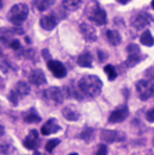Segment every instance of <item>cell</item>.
Segmentation results:
<instances>
[{"label": "cell", "instance_id": "obj_1", "mask_svg": "<svg viewBox=\"0 0 154 155\" xmlns=\"http://www.w3.org/2000/svg\"><path fill=\"white\" fill-rule=\"evenodd\" d=\"M77 86H79V91L81 92L82 96L89 97V99H95L102 92L103 82L95 74H85V76H82L79 80Z\"/></svg>", "mask_w": 154, "mask_h": 155}, {"label": "cell", "instance_id": "obj_2", "mask_svg": "<svg viewBox=\"0 0 154 155\" xmlns=\"http://www.w3.org/2000/svg\"><path fill=\"white\" fill-rule=\"evenodd\" d=\"M87 16L91 22L95 23V25L103 26L107 23V14H105V11L100 7L99 3L93 2V0L87 7Z\"/></svg>", "mask_w": 154, "mask_h": 155}, {"label": "cell", "instance_id": "obj_3", "mask_svg": "<svg viewBox=\"0 0 154 155\" xmlns=\"http://www.w3.org/2000/svg\"><path fill=\"white\" fill-rule=\"evenodd\" d=\"M28 16V7L25 3H18L11 7V10L8 11V20L12 25H20L23 23Z\"/></svg>", "mask_w": 154, "mask_h": 155}, {"label": "cell", "instance_id": "obj_4", "mask_svg": "<svg viewBox=\"0 0 154 155\" xmlns=\"http://www.w3.org/2000/svg\"><path fill=\"white\" fill-rule=\"evenodd\" d=\"M28 93H30V86H28V84L25 81H19V82H16L15 86L8 93V100L11 101V104L14 107H16L19 104V100L26 97Z\"/></svg>", "mask_w": 154, "mask_h": 155}, {"label": "cell", "instance_id": "obj_5", "mask_svg": "<svg viewBox=\"0 0 154 155\" xmlns=\"http://www.w3.org/2000/svg\"><path fill=\"white\" fill-rule=\"evenodd\" d=\"M42 97L49 105H60L64 101V91L58 86H50L42 92Z\"/></svg>", "mask_w": 154, "mask_h": 155}, {"label": "cell", "instance_id": "obj_6", "mask_svg": "<svg viewBox=\"0 0 154 155\" xmlns=\"http://www.w3.org/2000/svg\"><path fill=\"white\" fill-rule=\"evenodd\" d=\"M153 82L150 80H139L137 82V92L142 101H146L149 97L153 96Z\"/></svg>", "mask_w": 154, "mask_h": 155}, {"label": "cell", "instance_id": "obj_7", "mask_svg": "<svg viewBox=\"0 0 154 155\" xmlns=\"http://www.w3.org/2000/svg\"><path fill=\"white\" fill-rule=\"evenodd\" d=\"M152 22H153L152 15L147 14V12H138L131 19V25L134 26V28H137V30L145 28L146 26H149Z\"/></svg>", "mask_w": 154, "mask_h": 155}, {"label": "cell", "instance_id": "obj_8", "mask_svg": "<svg viewBox=\"0 0 154 155\" xmlns=\"http://www.w3.org/2000/svg\"><path fill=\"white\" fill-rule=\"evenodd\" d=\"M100 138L105 143H115V142H123L126 140V135L120 131H112V130H104L100 134Z\"/></svg>", "mask_w": 154, "mask_h": 155}, {"label": "cell", "instance_id": "obj_9", "mask_svg": "<svg viewBox=\"0 0 154 155\" xmlns=\"http://www.w3.org/2000/svg\"><path fill=\"white\" fill-rule=\"evenodd\" d=\"M47 69L52 71V74L54 77H57V78H64L66 76L65 66L60 61H55V59H47Z\"/></svg>", "mask_w": 154, "mask_h": 155}, {"label": "cell", "instance_id": "obj_10", "mask_svg": "<svg viewBox=\"0 0 154 155\" xmlns=\"http://www.w3.org/2000/svg\"><path fill=\"white\" fill-rule=\"evenodd\" d=\"M127 116H129V107L127 105H120L119 108H116L115 111L111 112L108 117L109 123H122L123 120H126Z\"/></svg>", "mask_w": 154, "mask_h": 155}, {"label": "cell", "instance_id": "obj_11", "mask_svg": "<svg viewBox=\"0 0 154 155\" xmlns=\"http://www.w3.org/2000/svg\"><path fill=\"white\" fill-rule=\"evenodd\" d=\"M23 146H25L27 150L31 151H37L38 146H39V134L37 130H31L28 136L23 140Z\"/></svg>", "mask_w": 154, "mask_h": 155}, {"label": "cell", "instance_id": "obj_12", "mask_svg": "<svg viewBox=\"0 0 154 155\" xmlns=\"http://www.w3.org/2000/svg\"><path fill=\"white\" fill-rule=\"evenodd\" d=\"M80 31H81L82 37H84L85 41L88 42H95L97 39V34H96V30H95L93 26H91L89 23H80Z\"/></svg>", "mask_w": 154, "mask_h": 155}, {"label": "cell", "instance_id": "obj_13", "mask_svg": "<svg viewBox=\"0 0 154 155\" xmlns=\"http://www.w3.org/2000/svg\"><path fill=\"white\" fill-rule=\"evenodd\" d=\"M28 81L35 86H41V85H45L47 82V80H46L45 73H43L41 69H34V70L30 71V74H28Z\"/></svg>", "mask_w": 154, "mask_h": 155}, {"label": "cell", "instance_id": "obj_14", "mask_svg": "<svg viewBox=\"0 0 154 155\" xmlns=\"http://www.w3.org/2000/svg\"><path fill=\"white\" fill-rule=\"evenodd\" d=\"M60 130H61V127H60V124H58L57 119L53 117V119H49V120H47L46 123L41 127V134L47 136V135H50V134L58 132Z\"/></svg>", "mask_w": 154, "mask_h": 155}, {"label": "cell", "instance_id": "obj_15", "mask_svg": "<svg viewBox=\"0 0 154 155\" xmlns=\"http://www.w3.org/2000/svg\"><path fill=\"white\" fill-rule=\"evenodd\" d=\"M15 32L16 31H14L12 28H0V43L4 46H10V43L15 39Z\"/></svg>", "mask_w": 154, "mask_h": 155}, {"label": "cell", "instance_id": "obj_16", "mask_svg": "<svg viewBox=\"0 0 154 155\" xmlns=\"http://www.w3.org/2000/svg\"><path fill=\"white\" fill-rule=\"evenodd\" d=\"M39 26L46 31H52L57 26V19H55L54 15H45V16L41 18L39 20Z\"/></svg>", "mask_w": 154, "mask_h": 155}, {"label": "cell", "instance_id": "obj_17", "mask_svg": "<svg viewBox=\"0 0 154 155\" xmlns=\"http://www.w3.org/2000/svg\"><path fill=\"white\" fill-rule=\"evenodd\" d=\"M77 64L81 68H91L93 64V55L91 54L89 51H84L79 55L77 58Z\"/></svg>", "mask_w": 154, "mask_h": 155}, {"label": "cell", "instance_id": "obj_18", "mask_svg": "<svg viewBox=\"0 0 154 155\" xmlns=\"http://www.w3.org/2000/svg\"><path fill=\"white\" fill-rule=\"evenodd\" d=\"M62 115H64V117L68 119L69 121H76V120H79V117H80L79 111H77L73 105L65 107V108L62 109Z\"/></svg>", "mask_w": 154, "mask_h": 155}, {"label": "cell", "instance_id": "obj_19", "mask_svg": "<svg viewBox=\"0 0 154 155\" xmlns=\"http://www.w3.org/2000/svg\"><path fill=\"white\" fill-rule=\"evenodd\" d=\"M107 39H108V42L111 43L112 46H118V45L122 42L120 34L116 31V30H108L107 31Z\"/></svg>", "mask_w": 154, "mask_h": 155}, {"label": "cell", "instance_id": "obj_20", "mask_svg": "<svg viewBox=\"0 0 154 155\" xmlns=\"http://www.w3.org/2000/svg\"><path fill=\"white\" fill-rule=\"evenodd\" d=\"M23 119H25L26 123H39L41 121V116L37 113V111H35L34 108L30 109V111H27L25 113V116H23Z\"/></svg>", "mask_w": 154, "mask_h": 155}, {"label": "cell", "instance_id": "obj_21", "mask_svg": "<svg viewBox=\"0 0 154 155\" xmlns=\"http://www.w3.org/2000/svg\"><path fill=\"white\" fill-rule=\"evenodd\" d=\"M82 0H62V7L68 11H76L81 5Z\"/></svg>", "mask_w": 154, "mask_h": 155}, {"label": "cell", "instance_id": "obj_22", "mask_svg": "<svg viewBox=\"0 0 154 155\" xmlns=\"http://www.w3.org/2000/svg\"><path fill=\"white\" fill-rule=\"evenodd\" d=\"M34 4H35V8L39 12H43V11L49 10L52 7V0H35Z\"/></svg>", "mask_w": 154, "mask_h": 155}, {"label": "cell", "instance_id": "obj_23", "mask_svg": "<svg viewBox=\"0 0 154 155\" xmlns=\"http://www.w3.org/2000/svg\"><path fill=\"white\" fill-rule=\"evenodd\" d=\"M141 43L145 45V46H153L154 45V38L150 31H145L143 34L141 35Z\"/></svg>", "mask_w": 154, "mask_h": 155}, {"label": "cell", "instance_id": "obj_24", "mask_svg": "<svg viewBox=\"0 0 154 155\" xmlns=\"http://www.w3.org/2000/svg\"><path fill=\"white\" fill-rule=\"evenodd\" d=\"M104 71H105V74H107V76H108V80H109V81H112V80H115V78H116V76H118L116 69H115V68L112 66V65H105Z\"/></svg>", "mask_w": 154, "mask_h": 155}, {"label": "cell", "instance_id": "obj_25", "mask_svg": "<svg viewBox=\"0 0 154 155\" xmlns=\"http://www.w3.org/2000/svg\"><path fill=\"white\" fill-rule=\"evenodd\" d=\"M141 55L139 54H129V58H127V66H134V65H137L139 61H141Z\"/></svg>", "mask_w": 154, "mask_h": 155}, {"label": "cell", "instance_id": "obj_26", "mask_svg": "<svg viewBox=\"0 0 154 155\" xmlns=\"http://www.w3.org/2000/svg\"><path fill=\"white\" fill-rule=\"evenodd\" d=\"M0 153H2V154L15 153V147H14L12 144H7V143H0Z\"/></svg>", "mask_w": 154, "mask_h": 155}, {"label": "cell", "instance_id": "obj_27", "mask_svg": "<svg viewBox=\"0 0 154 155\" xmlns=\"http://www.w3.org/2000/svg\"><path fill=\"white\" fill-rule=\"evenodd\" d=\"M58 144H60V139H52V140H49L45 144V150L47 151V153H52Z\"/></svg>", "mask_w": 154, "mask_h": 155}, {"label": "cell", "instance_id": "obj_28", "mask_svg": "<svg viewBox=\"0 0 154 155\" xmlns=\"http://www.w3.org/2000/svg\"><path fill=\"white\" fill-rule=\"evenodd\" d=\"M92 136H93V130H92V128H85V130L82 131L81 139H84L85 142H89Z\"/></svg>", "mask_w": 154, "mask_h": 155}, {"label": "cell", "instance_id": "obj_29", "mask_svg": "<svg viewBox=\"0 0 154 155\" xmlns=\"http://www.w3.org/2000/svg\"><path fill=\"white\" fill-rule=\"evenodd\" d=\"M127 53L129 54H141V50H139V47L137 45H129V47H127Z\"/></svg>", "mask_w": 154, "mask_h": 155}, {"label": "cell", "instance_id": "obj_30", "mask_svg": "<svg viewBox=\"0 0 154 155\" xmlns=\"http://www.w3.org/2000/svg\"><path fill=\"white\" fill-rule=\"evenodd\" d=\"M145 76L147 77V80L154 81V68H149V69L145 71Z\"/></svg>", "mask_w": 154, "mask_h": 155}, {"label": "cell", "instance_id": "obj_31", "mask_svg": "<svg viewBox=\"0 0 154 155\" xmlns=\"http://www.w3.org/2000/svg\"><path fill=\"white\" fill-rule=\"evenodd\" d=\"M10 47H11L12 50H19V49H20V42H19V39H16V38H15V39H14L12 42L10 43Z\"/></svg>", "mask_w": 154, "mask_h": 155}, {"label": "cell", "instance_id": "obj_32", "mask_svg": "<svg viewBox=\"0 0 154 155\" xmlns=\"http://www.w3.org/2000/svg\"><path fill=\"white\" fill-rule=\"evenodd\" d=\"M146 119H147V121H150V123H154V108H152V109H149V111H147Z\"/></svg>", "mask_w": 154, "mask_h": 155}, {"label": "cell", "instance_id": "obj_33", "mask_svg": "<svg viewBox=\"0 0 154 155\" xmlns=\"http://www.w3.org/2000/svg\"><path fill=\"white\" fill-rule=\"evenodd\" d=\"M107 151H108L107 146H105V144H100L99 146V150H97V155H105V154H107Z\"/></svg>", "mask_w": 154, "mask_h": 155}, {"label": "cell", "instance_id": "obj_34", "mask_svg": "<svg viewBox=\"0 0 154 155\" xmlns=\"http://www.w3.org/2000/svg\"><path fill=\"white\" fill-rule=\"evenodd\" d=\"M99 57H100V61H104V58H105V55L104 54H103V51H99Z\"/></svg>", "mask_w": 154, "mask_h": 155}, {"label": "cell", "instance_id": "obj_35", "mask_svg": "<svg viewBox=\"0 0 154 155\" xmlns=\"http://www.w3.org/2000/svg\"><path fill=\"white\" fill-rule=\"evenodd\" d=\"M118 3H120V4H127V3L130 2V0H116Z\"/></svg>", "mask_w": 154, "mask_h": 155}, {"label": "cell", "instance_id": "obj_36", "mask_svg": "<svg viewBox=\"0 0 154 155\" xmlns=\"http://www.w3.org/2000/svg\"><path fill=\"white\" fill-rule=\"evenodd\" d=\"M43 55L46 57V59H50V57H49V53H47V50H43Z\"/></svg>", "mask_w": 154, "mask_h": 155}, {"label": "cell", "instance_id": "obj_37", "mask_svg": "<svg viewBox=\"0 0 154 155\" xmlns=\"http://www.w3.org/2000/svg\"><path fill=\"white\" fill-rule=\"evenodd\" d=\"M0 8H3V0H0Z\"/></svg>", "mask_w": 154, "mask_h": 155}, {"label": "cell", "instance_id": "obj_38", "mask_svg": "<svg viewBox=\"0 0 154 155\" xmlns=\"http://www.w3.org/2000/svg\"><path fill=\"white\" fill-rule=\"evenodd\" d=\"M152 7L154 8V0H153V2H152Z\"/></svg>", "mask_w": 154, "mask_h": 155}, {"label": "cell", "instance_id": "obj_39", "mask_svg": "<svg viewBox=\"0 0 154 155\" xmlns=\"http://www.w3.org/2000/svg\"><path fill=\"white\" fill-rule=\"evenodd\" d=\"M2 111H3V108H2V105H0V113H2Z\"/></svg>", "mask_w": 154, "mask_h": 155}, {"label": "cell", "instance_id": "obj_40", "mask_svg": "<svg viewBox=\"0 0 154 155\" xmlns=\"http://www.w3.org/2000/svg\"><path fill=\"white\" fill-rule=\"evenodd\" d=\"M153 96H154V85H153Z\"/></svg>", "mask_w": 154, "mask_h": 155}, {"label": "cell", "instance_id": "obj_41", "mask_svg": "<svg viewBox=\"0 0 154 155\" xmlns=\"http://www.w3.org/2000/svg\"><path fill=\"white\" fill-rule=\"evenodd\" d=\"M153 143H154V139H153Z\"/></svg>", "mask_w": 154, "mask_h": 155}]
</instances>
